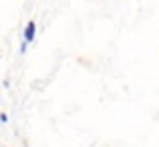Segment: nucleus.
I'll use <instances>...</instances> for the list:
<instances>
[{
    "label": "nucleus",
    "mask_w": 159,
    "mask_h": 147,
    "mask_svg": "<svg viewBox=\"0 0 159 147\" xmlns=\"http://www.w3.org/2000/svg\"><path fill=\"white\" fill-rule=\"evenodd\" d=\"M0 123H8V114L6 113H0Z\"/></svg>",
    "instance_id": "obj_2"
},
{
    "label": "nucleus",
    "mask_w": 159,
    "mask_h": 147,
    "mask_svg": "<svg viewBox=\"0 0 159 147\" xmlns=\"http://www.w3.org/2000/svg\"><path fill=\"white\" fill-rule=\"evenodd\" d=\"M35 35H37V25H35V21H29L27 27H25V43H31L35 41Z\"/></svg>",
    "instance_id": "obj_1"
}]
</instances>
